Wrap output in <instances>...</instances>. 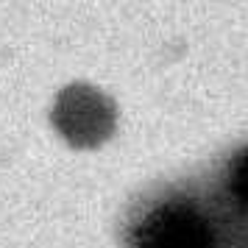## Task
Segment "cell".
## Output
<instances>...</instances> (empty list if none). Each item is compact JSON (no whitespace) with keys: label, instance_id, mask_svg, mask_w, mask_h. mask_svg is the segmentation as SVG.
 I'll return each instance as SVG.
<instances>
[{"label":"cell","instance_id":"3957f363","mask_svg":"<svg viewBox=\"0 0 248 248\" xmlns=\"http://www.w3.org/2000/svg\"><path fill=\"white\" fill-rule=\"evenodd\" d=\"M226 181H229V190L234 192L237 201L248 206V148L237 151L232 156L229 170H226Z\"/></svg>","mask_w":248,"mask_h":248},{"label":"cell","instance_id":"7a4b0ae2","mask_svg":"<svg viewBox=\"0 0 248 248\" xmlns=\"http://www.w3.org/2000/svg\"><path fill=\"white\" fill-rule=\"evenodd\" d=\"M131 248H212V232L192 203L165 201L137 223Z\"/></svg>","mask_w":248,"mask_h":248},{"label":"cell","instance_id":"6da1fadb","mask_svg":"<svg viewBox=\"0 0 248 248\" xmlns=\"http://www.w3.org/2000/svg\"><path fill=\"white\" fill-rule=\"evenodd\" d=\"M114 120L117 112L112 98L90 84H73L62 90L53 106V125L76 148H98L106 142L114 131Z\"/></svg>","mask_w":248,"mask_h":248}]
</instances>
